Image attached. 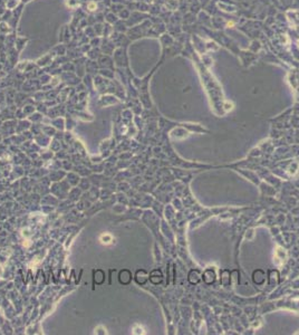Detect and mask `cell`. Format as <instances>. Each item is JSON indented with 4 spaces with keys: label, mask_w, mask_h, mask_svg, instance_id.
<instances>
[{
    "label": "cell",
    "mask_w": 299,
    "mask_h": 335,
    "mask_svg": "<svg viewBox=\"0 0 299 335\" xmlns=\"http://www.w3.org/2000/svg\"><path fill=\"white\" fill-rule=\"evenodd\" d=\"M188 279H189L190 284H198L200 283L201 280V275H200L199 270H191L189 273V276H188Z\"/></svg>",
    "instance_id": "6da1fadb"
},
{
    "label": "cell",
    "mask_w": 299,
    "mask_h": 335,
    "mask_svg": "<svg viewBox=\"0 0 299 335\" xmlns=\"http://www.w3.org/2000/svg\"><path fill=\"white\" fill-rule=\"evenodd\" d=\"M203 280L206 284H212L216 280V274H214V272L212 269H206L203 273Z\"/></svg>",
    "instance_id": "7a4b0ae2"
},
{
    "label": "cell",
    "mask_w": 299,
    "mask_h": 335,
    "mask_svg": "<svg viewBox=\"0 0 299 335\" xmlns=\"http://www.w3.org/2000/svg\"><path fill=\"white\" fill-rule=\"evenodd\" d=\"M151 280L153 282L154 284H158V283H161V280H162V273L160 272V270H153L151 273Z\"/></svg>",
    "instance_id": "3957f363"
},
{
    "label": "cell",
    "mask_w": 299,
    "mask_h": 335,
    "mask_svg": "<svg viewBox=\"0 0 299 335\" xmlns=\"http://www.w3.org/2000/svg\"><path fill=\"white\" fill-rule=\"evenodd\" d=\"M100 241L103 242V244H105V245H108V244H110V242L113 241V237H112V235L105 232L104 235L100 236Z\"/></svg>",
    "instance_id": "277c9868"
}]
</instances>
